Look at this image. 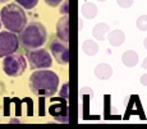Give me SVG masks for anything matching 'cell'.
<instances>
[{
	"instance_id": "52a82bcc",
	"label": "cell",
	"mask_w": 147,
	"mask_h": 129,
	"mask_svg": "<svg viewBox=\"0 0 147 129\" xmlns=\"http://www.w3.org/2000/svg\"><path fill=\"white\" fill-rule=\"evenodd\" d=\"M50 52L59 64L67 65L69 63V46L61 40H53L50 44Z\"/></svg>"
},
{
	"instance_id": "9a60e30c",
	"label": "cell",
	"mask_w": 147,
	"mask_h": 129,
	"mask_svg": "<svg viewBox=\"0 0 147 129\" xmlns=\"http://www.w3.org/2000/svg\"><path fill=\"white\" fill-rule=\"evenodd\" d=\"M82 50H83V52L86 55L94 56L98 52V45L94 40H84L83 45H82Z\"/></svg>"
},
{
	"instance_id": "5bb4252c",
	"label": "cell",
	"mask_w": 147,
	"mask_h": 129,
	"mask_svg": "<svg viewBox=\"0 0 147 129\" xmlns=\"http://www.w3.org/2000/svg\"><path fill=\"white\" fill-rule=\"evenodd\" d=\"M109 24L106 23H98L92 28V36L97 41H104L106 37V35L109 33Z\"/></svg>"
},
{
	"instance_id": "484cf974",
	"label": "cell",
	"mask_w": 147,
	"mask_h": 129,
	"mask_svg": "<svg viewBox=\"0 0 147 129\" xmlns=\"http://www.w3.org/2000/svg\"><path fill=\"white\" fill-rule=\"evenodd\" d=\"M7 1H9V0H0V4H3V3H7Z\"/></svg>"
},
{
	"instance_id": "d4e9b609",
	"label": "cell",
	"mask_w": 147,
	"mask_h": 129,
	"mask_svg": "<svg viewBox=\"0 0 147 129\" xmlns=\"http://www.w3.org/2000/svg\"><path fill=\"white\" fill-rule=\"evenodd\" d=\"M143 46H145V49L147 50V37L145 38V41H143Z\"/></svg>"
},
{
	"instance_id": "603a6c76",
	"label": "cell",
	"mask_w": 147,
	"mask_h": 129,
	"mask_svg": "<svg viewBox=\"0 0 147 129\" xmlns=\"http://www.w3.org/2000/svg\"><path fill=\"white\" fill-rule=\"evenodd\" d=\"M9 123H12V124H13V123H14V124H18V123H21V122H19L18 119H16V118H12V119L9 120Z\"/></svg>"
},
{
	"instance_id": "8992f818",
	"label": "cell",
	"mask_w": 147,
	"mask_h": 129,
	"mask_svg": "<svg viewBox=\"0 0 147 129\" xmlns=\"http://www.w3.org/2000/svg\"><path fill=\"white\" fill-rule=\"evenodd\" d=\"M18 47L19 41L17 35H14V32H10L8 30L0 32V59L14 54L18 50Z\"/></svg>"
},
{
	"instance_id": "83f0119b",
	"label": "cell",
	"mask_w": 147,
	"mask_h": 129,
	"mask_svg": "<svg viewBox=\"0 0 147 129\" xmlns=\"http://www.w3.org/2000/svg\"><path fill=\"white\" fill-rule=\"evenodd\" d=\"M97 1H105V0H97Z\"/></svg>"
},
{
	"instance_id": "4316f807",
	"label": "cell",
	"mask_w": 147,
	"mask_h": 129,
	"mask_svg": "<svg viewBox=\"0 0 147 129\" xmlns=\"http://www.w3.org/2000/svg\"><path fill=\"white\" fill-rule=\"evenodd\" d=\"M0 28H1V19H0Z\"/></svg>"
},
{
	"instance_id": "ba28073f",
	"label": "cell",
	"mask_w": 147,
	"mask_h": 129,
	"mask_svg": "<svg viewBox=\"0 0 147 129\" xmlns=\"http://www.w3.org/2000/svg\"><path fill=\"white\" fill-rule=\"evenodd\" d=\"M49 113L54 119L59 123H68L69 122V110H68L67 102L61 97L59 103H53L49 109Z\"/></svg>"
},
{
	"instance_id": "6da1fadb",
	"label": "cell",
	"mask_w": 147,
	"mask_h": 129,
	"mask_svg": "<svg viewBox=\"0 0 147 129\" xmlns=\"http://www.w3.org/2000/svg\"><path fill=\"white\" fill-rule=\"evenodd\" d=\"M59 75L49 69H37L33 72L28 81V86L33 95L44 97H51L58 92Z\"/></svg>"
},
{
	"instance_id": "8fae6325",
	"label": "cell",
	"mask_w": 147,
	"mask_h": 129,
	"mask_svg": "<svg viewBox=\"0 0 147 129\" xmlns=\"http://www.w3.org/2000/svg\"><path fill=\"white\" fill-rule=\"evenodd\" d=\"M107 40H109V44L114 47L121 46L125 41V35L121 30H114L111 32L107 33Z\"/></svg>"
},
{
	"instance_id": "44dd1931",
	"label": "cell",
	"mask_w": 147,
	"mask_h": 129,
	"mask_svg": "<svg viewBox=\"0 0 147 129\" xmlns=\"http://www.w3.org/2000/svg\"><path fill=\"white\" fill-rule=\"evenodd\" d=\"M44 1L46 3L50 8H56V7H59V5H60L64 0H44Z\"/></svg>"
},
{
	"instance_id": "7c38bea8",
	"label": "cell",
	"mask_w": 147,
	"mask_h": 129,
	"mask_svg": "<svg viewBox=\"0 0 147 129\" xmlns=\"http://www.w3.org/2000/svg\"><path fill=\"white\" fill-rule=\"evenodd\" d=\"M121 63L128 68H133L138 64V54L133 50H127L121 55Z\"/></svg>"
},
{
	"instance_id": "3957f363",
	"label": "cell",
	"mask_w": 147,
	"mask_h": 129,
	"mask_svg": "<svg viewBox=\"0 0 147 129\" xmlns=\"http://www.w3.org/2000/svg\"><path fill=\"white\" fill-rule=\"evenodd\" d=\"M1 24L8 31L19 33L27 26V15L24 9L18 4H7L0 10Z\"/></svg>"
},
{
	"instance_id": "e0dca14e",
	"label": "cell",
	"mask_w": 147,
	"mask_h": 129,
	"mask_svg": "<svg viewBox=\"0 0 147 129\" xmlns=\"http://www.w3.org/2000/svg\"><path fill=\"white\" fill-rule=\"evenodd\" d=\"M136 26L140 31H147V14H142L137 18Z\"/></svg>"
},
{
	"instance_id": "277c9868",
	"label": "cell",
	"mask_w": 147,
	"mask_h": 129,
	"mask_svg": "<svg viewBox=\"0 0 147 129\" xmlns=\"http://www.w3.org/2000/svg\"><path fill=\"white\" fill-rule=\"evenodd\" d=\"M27 69V60L21 54H10L3 60V71L9 77H19Z\"/></svg>"
},
{
	"instance_id": "7a4b0ae2",
	"label": "cell",
	"mask_w": 147,
	"mask_h": 129,
	"mask_svg": "<svg viewBox=\"0 0 147 129\" xmlns=\"http://www.w3.org/2000/svg\"><path fill=\"white\" fill-rule=\"evenodd\" d=\"M47 40V32L44 24L40 22H31L27 23V26L19 32L18 41L23 49L33 50L44 46Z\"/></svg>"
},
{
	"instance_id": "7402d4cb",
	"label": "cell",
	"mask_w": 147,
	"mask_h": 129,
	"mask_svg": "<svg viewBox=\"0 0 147 129\" xmlns=\"http://www.w3.org/2000/svg\"><path fill=\"white\" fill-rule=\"evenodd\" d=\"M140 82H141V85H142V86L147 87V73H146V74H143V75H141Z\"/></svg>"
},
{
	"instance_id": "30bf717a",
	"label": "cell",
	"mask_w": 147,
	"mask_h": 129,
	"mask_svg": "<svg viewBox=\"0 0 147 129\" xmlns=\"http://www.w3.org/2000/svg\"><path fill=\"white\" fill-rule=\"evenodd\" d=\"M113 75V68L107 63H101L95 68V77L101 81L110 79Z\"/></svg>"
},
{
	"instance_id": "5b68a950",
	"label": "cell",
	"mask_w": 147,
	"mask_h": 129,
	"mask_svg": "<svg viewBox=\"0 0 147 129\" xmlns=\"http://www.w3.org/2000/svg\"><path fill=\"white\" fill-rule=\"evenodd\" d=\"M27 60L30 64L31 69H47L51 67L53 64V58L50 52L45 49H33L30 50L27 54Z\"/></svg>"
},
{
	"instance_id": "4fadbf2b",
	"label": "cell",
	"mask_w": 147,
	"mask_h": 129,
	"mask_svg": "<svg viewBox=\"0 0 147 129\" xmlns=\"http://www.w3.org/2000/svg\"><path fill=\"white\" fill-rule=\"evenodd\" d=\"M81 14L86 19H94L98 14V9L95 4H92V3H90V1H86L81 7Z\"/></svg>"
},
{
	"instance_id": "ffe728a7",
	"label": "cell",
	"mask_w": 147,
	"mask_h": 129,
	"mask_svg": "<svg viewBox=\"0 0 147 129\" xmlns=\"http://www.w3.org/2000/svg\"><path fill=\"white\" fill-rule=\"evenodd\" d=\"M69 13V0H64L60 5V14H68Z\"/></svg>"
},
{
	"instance_id": "cb8c5ba5",
	"label": "cell",
	"mask_w": 147,
	"mask_h": 129,
	"mask_svg": "<svg viewBox=\"0 0 147 129\" xmlns=\"http://www.w3.org/2000/svg\"><path fill=\"white\" fill-rule=\"evenodd\" d=\"M142 68L147 69V58H145V60H143V63H142Z\"/></svg>"
},
{
	"instance_id": "d6986e66",
	"label": "cell",
	"mask_w": 147,
	"mask_h": 129,
	"mask_svg": "<svg viewBox=\"0 0 147 129\" xmlns=\"http://www.w3.org/2000/svg\"><path fill=\"white\" fill-rule=\"evenodd\" d=\"M133 1L134 0H117L118 5H119L120 8H123V9H128V8H131L132 5H133Z\"/></svg>"
},
{
	"instance_id": "9c48e42d",
	"label": "cell",
	"mask_w": 147,
	"mask_h": 129,
	"mask_svg": "<svg viewBox=\"0 0 147 129\" xmlns=\"http://www.w3.org/2000/svg\"><path fill=\"white\" fill-rule=\"evenodd\" d=\"M56 35L58 38L64 42H69V15L64 14L56 23Z\"/></svg>"
},
{
	"instance_id": "2e32d148",
	"label": "cell",
	"mask_w": 147,
	"mask_h": 129,
	"mask_svg": "<svg viewBox=\"0 0 147 129\" xmlns=\"http://www.w3.org/2000/svg\"><path fill=\"white\" fill-rule=\"evenodd\" d=\"M16 3L18 5H21L23 9L31 10L38 4V0H16Z\"/></svg>"
},
{
	"instance_id": "ac0fdd59",
	"label": "cell",
	"mask_w": 147,
	"mask_h": 129,
	"mask_svg": "<svg viewBox=\"0 0 147 129\" xmlns=\"http://www.w3.org/2000/svg\"><path fill=\"white\" fill-rule=\"evenodd\" d=\"M59 96L63 97L64 100H68V97H69V85H68V83L61 86V89H60V92H59Z\"/></svg>"
}]
</instances>
